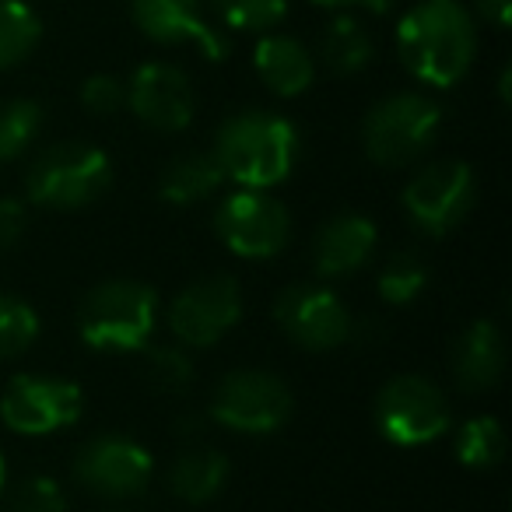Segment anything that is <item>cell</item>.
<instances>
[{"label": "cell", "mask_w": 512, "mask_h": 512, "mask_svg": "<svg viewBox=\"0 0 512 512\" xmlns=\"http://www.w3.org/2000/svg\"><path fill=\"white\" fill-rule=\"evenodd\" d=\"M397 53L421 85H460L477 57L474 15L460 0H418L397 25Z\"/></svg>", "instance_id": "cell-1"}, {"label": "cell", "mask_w": 512, "mask_h": 512, "mask_svg": "<svg viewBox=\"0 0 512 512\" xmlns=\"http://www.w3.org/2000/svg\"><path fill=\"white\" fill-rule=\"evenodd\" d=\"M211 155L235 186L274 190L299 165L302 137L288 116L271 109H242L218 127Z\"/></svg>", "instance_id": "cell-2"}, {"label": "cell", "mask_w": 512, "mask_h": 512, "mask_svg": "<svg viewBox=\"0 0 512 512\" xmlns=\"http://www.w3.org/2000/svg\"><path fill=\"white\" fill-rule=\"evenodd\" d=\"M158 320L162 302L155 288L137 278H109L81 299L74 327L81 344L99 355H134L151 344Z\"/></svg>", "instance_id": "cell-3"}, {"label": "cell", "mask_w": 512, "mask_h": 512, "mask_svg": "<svg viewBox=\"0 0 512 512\" xmlns=\"http://www.w3.org/2000/svg\"><path fill=\"white\" fill-rule=\"evenodd\" d=\"M113 186V158L88 141L43 148L25 169V200L43 211H85Z\"/></svg>", "instance_id": "cell-4"}, {"label": "cell", "mask_w": 512, "mask_h": 512, "mask_svg": "<svg viewBox=\"0 0 512 512\" xmlns=\"http://www.w3.org/2000/svg\"><path fill=\"white\" fill-rule=\"evenodd\" d=\"M442 130V109L425 92H393L379 99L362 120V148L383 169L418 162Z\"/></svg>", "instance_id": "cell-5"}, {"label": "cell", "mask_w": 512, "mask_h": 512, "mask_svg": "<svg viewBox=\"0 0 512 512\" xmlns=\"http://www.w3.org/2000/svg\"><path fill=\"white\" fill-rule=\"evenodd\" d=\"M295 397L278 372L267 369H235L218 379L211 393L214 425L228 428L235 435H274L292 421Z\"/></svg>", "instance_id": "cell-6"}, {"label": "cell", "mask_w": 512, "mask_h": 512, "mask_svg": "<svg viewBox=\"0 0 512 512\" xmlns=\"http://www.w3.org/2000/svg\"><path fill=\"white\" fill-rule=\"evenodd\" d=\"M372 418L386 442L400 449H418L442 439L453 428V407L432 379L407 372L383 383L372 404Z\"/></svg>", "instance_id": "cell-7"}, {"label": "cell", "mask_w": 512, "mask_h": 512, "mask_svg": "<svg viewBox=\"0 0 512 512\" xmlns=\"http://www.w3.org/2000/svg\"><path fill=\"white\" fill-rule=\"evenodd\" d=\"M477 200V179L467 162L456 158H442V162H428L407 179L404 193H400V207H404L411 228H418L428 239H442L453 228L467 221Z\"/></svg>", "instance_id": "cell-8"}, {"label": "cell", "mask_w": 512, "mask_h": 512, "mask_svg": "<svg viewBox=\"0 0 512 512\" xmlns=\"http://www.w3.org/2000/svg\"><path fill=\"white\" fill-rule=\"evenodd\" d=\"M214 235L242 260H274L292 239V214L271 190L235 186L214 211Z\"/></svg>", "instance_id": "cell-9"}, {"label": "cell", "mask_w": 512, "mask_h": 512, "mask_svg": "<svg viewBox=\"0 0 512 512\" xmlns=\"http://www.w3.org/2000/svg\"><path fill=\"white\" fill-rule=\"evenodd\" d=\"M71 474L88 495L106 498V502H127V498L144 495V488L151 484L155 456L130 435L102 432L78 446Z\"/></svg>", "instance_id": "cell-10"}, {"label": "cell", "mask_w": 512, "mask_h": 512, "mask_svg": "<svg viewBox=\"0 0 512 512\" xmlns=\"http://www.w3.org/2000/svg\"><path fill=\"white\" fill-rule=\"evenodd\" d=\"M242 320V288L232 274H204L165 306V327L183 348H214Z\"/></svg>", "instance_id": "cell-11"}, {"label": "cell", "mask_w": 512, "mask_h": 512, "mask_svg": "<svg viewBox=\"0 0 512 512\" xmlns=\"http://www.w3.org/2000/svg\"><path fill=\"white\" fill-rule=\"evenodd\" d=\"M85 414V393L78 383L46 372L15 376L0 393V421L15 435H53L78 425Z\"/></svg>", "instance_id": "cell-12"}, {"label": "cell", "mask_w": 512, "mask_h": 512, "mask_svg": "<svg viewBox=\"0 0 512 512\" xmlns=\"http://www.w3.org/2000/svg\"><path fill=\"white\" fill-rule=\"evenodd\" d=\"M274 323L302 351H334L355 334V320L344 299L334 288L316 285V281L281 288L274 299Z\"/></svg>", "instance_id": "cell-13"}, {"label": "cell", "mask_w": 512, "mask_h": 512, "mask_svg": "<svg viewBox=\"0 0 512 512\" xmlns=\"http://www.w3.org/2000/svg\"><path fill=\"white\" fill-rule=\"evenodd\" d=\"M127 109L158 134H183L197 116V92L176 64L151 60L127 78Z\"/></svg>", "instance_id": "cell-14"}, {"label": "cell", "mask_w": 512, "mask_h": 512, "mask_svg": "<svg viewBox=\"0 0 512 512\" xmlns=\"http://www.w3.org/2000/svg\"><path fill=\"white\" fill-rule=\"evenodd\" d=\"M130 18L158 46H193L207 60H225L228 53L225 32L211 22L204 0H130Z\"/></svg>", "instance_id": "cell-15"}, {"label": "cell", "mask_w": 512, "mask_h": 512, "mask_svg": "<svg viewBox=\"0 0 512 512\" xmlns=\"http://www.w3.org/2000/svg\"><path fill=\"white\" fill-rule=\"evenodd\" d=\"M379 246V228L358 211H341L320 225L313 239V271L323 281L355 278L372 264Z\"/></svg>", "instance_id": "cell-16"}, {"label": "cell", "mask_w": 512, "mask_h": 512, "mask_svg": "<svg viewBox=\"0 0 512 512\" xmlns=\"http://www.w3.org/2000/svg\"><path fill=\"white\" fill-rule=\"evenodd\" d=\"M253 71L278 99H299L316 81V57L302 39L285 32H260L253 46Z\"/></svg>", "instance_id": "cell-17"}, {"label": "cell", "mask_w": 512, "mask_h": 512, "mask_svg": "<svg viewBox=\"0 0 512 512\" xmlns=\"http://www.w3.org/2000/svg\"><path fill=\"white\" fill-rule=\"evenodd\" d=\"M449 369H453V379L460 390L467 393L495 390L505 372V337L498 330V323L474 320L470 327H463L460 337L453 341Z\"/></svg>", "instance_id": "cell-18"}, {"label": "cell", "mask_w": 512, "mask_h": 512, "mask_svg": "<svg viewBox=\"0 0 512 512\" xmlns=\"http://www.w3.org/2000/svg\"><path fill=\"white\" fill-rule=\"evenodd\" d=\"M228 477H232V463L221 449L204 446V442H193V446L179 449L176 460L169 463V474L165 484L169 491L186 505H204L225 491Z\"/></svg>", "instance_id": "cell-19"}, {"label": "cell", "mask_w": 512, "mask_h": 512, "mask_svg": "<svg viewBox=\"0 0 512 512\" xmlns=\"http://www.w3.org/2000/svg\"><path fill=\"white\" fill-rule=\"evenodd\" d=\"M225 172H221L218 158L207 151H183V155L169 158L158 176V197L172 207H193L200 200H211L214 193L225 186Z\"/></svg>", "instance_id": "cell-20"}, {"label": "cell", "mask_w": 512, "mask_h": 512, "mask_svg": "<svg viewBox=\"0 0 512 512\" xmlns=\"http://www.w3.org/2000/svg\"><path fill=\"white\" fill-rule=\"evenodd\" d=\"M372 57H376V43H372L369 29L358 18L337 15L327 25V32L320 39V60L330 74H337V78L362 74L372 64Z\"/></svg>", "instance_id": "cell-21"}, {"label": "cell", "mask_w": 512, "mask_h": 512, "mask_svg": "<svg viewBox=\"0 0 512 512\" xmlns=\"http://www.w3.org/2000/svg\"><path fill=\"white\" fill-rule=\"evenodd\" d=\"M43 22L25 0H0V71H15L36 53Z\"/></svg>", "instance_id": "cell-22"}, {"label": "cell", "mask_w": 512, "mask_h": 512, "mask_svg": "<svg viewBox=\"0 0 512 512\" xmlns=\"http://www.w3.org/2000/svg\"><path fill=\"white\" fill-rule=\"evenodd\" d=\"M453 453L467 470L498 467V463H502V456H505V428H502V421L491 418V414L467 418L460 428H456Z\"/></svg>", "instance_id": "cell-23"}, {"label": "cell", "mask_w": 512, "mask_h": 512, "mask_svg": "<svg viewBox=\"0 0 512 512\" xmlns=\"http://www.w3.org/2000/svg\"><path fill=\"white\" fill-rule=\"evenodd\" d=\"M428 285V264L414 249H397L376 271V292L386 306H411Z\"/></svg>", "instance_id": "cell-24"}, {"label": "cell", "mask_w": 512, "mask_h": 512, "mask_svg": "<svg viewBox=\"0 0 512 512\" xmlns=\"http://www.w3.org/2000/svg\"><path fill=\"white\" fill-rule=\"evenodd\" d=\"M43 134V106L32 99L0 102V169L18 162Z\"/></svg>", "instance_id": "cell-25"}, {"label": "cell", "mask_w": 512, "mask_h": 512, "mask_svg": "<svg viewBox=\"0 0 512 512\" xmlns=\"http://www.w3.org/2000/svg\"><path fill=\"white\" fill-rule=\"evenodd\" d=\"M144 383L155 393H165V397H179L193 386V358L190 348L183 344H158V348H144Z\"/></svg>", "instance_id": "cell-26"}, {"label": "cell", "mask_w": 512, "mask_h": 512, "mask_svg": "<svg viewBox=\"0 0 512 512\" xmlns=\"http://www.w3.org/2000/svg\"><path fill=\"white\" fill-rule=\"evenodd\" d=\"M39 337V313L22 295L0 292V362L25 355Z\"/></svg>", "instance_id": "cell-27"}, {"label": "cell", "mask_w": 512, "mask_h": 512, "mask_svg": "<svg viewBox=\"0 0 512 512\" xmlns=\"http://www.w3.org/2000/svg\"><path fill=\"white\" fill-rule=\"evenodd\" d=\"M221 25L235 32H274L285 22L292 0H211Z\"/></svg>", "instance_id": "cell-28"}, {"label": "cell", "mask_w": 512, "mask_h": 512, "mask_svg": "<svg viewBox=\"0 0 512 512\" xmlns=\"http://www.w3.org/2000/svg\"><path fill=\"white\" fill-rule=\"evenodd\" d=\"M11 512H67V491L57 477L29 474L11 488Z\"/></svg>", "instance_id": "cell-29"}, {"label": "cell", "mask_w": 512, "mask_h": 512, "mask_svg": "<svg viewBox=\"0 0 512 512\" xmlns=\"http://www.w3.org/2000/svg\"><path fill=\"white\" fill-rule=\"evenodd\" d=\"M78 102L92 116H113L127 109V81L116 78V74H88L81 81Z\"/></svg>", "instance_id": "cell-30"}, {"label": "cell", "mask_w": 512, "mask_h": 512, "mask_svg": "<svg viewBox=\"0 0 512 512\" xmlns=\"http://www.w3.org/2000/svg\"><path fill=\"white\" fill-rule=\"evenodd\" d=\"M29 228V200L25 197H0V253H8L22 242Z\"/></svg>", "instance_id": "cell-31"}, {"label": "cell", "mask_w": 512, "mask_h": 512, "mask_svg": "<svg viewBox=\"0 0 512 512\" xmlns=\"http://www.w3.org/2000/svg\"><path fill=\"white\" fill-rule=\"evenodd\" d=\"M481 22H488L491 29H509L512 22V0H470Z\"/></svg>", "instance_id": "cell-32"}, {"label": "cell", "mask_w": 512, "mask_h": 512, "mask_svg": "<svg viewBox=\"0 0 512 512\" xmlns=\"http://www.w3.org/2000/svg\"><path fill=\"white\" fill-rule=\"evenodd\" d=\"M355 4H362V8L372 11V15H386V11L393 8V0H355Z\"/></svg>", "instance_id": "cell-33"}, {"label": "cell", "mask_w": 512, "mask_h": 512, "mask_svg": "<svg viewBox=\"0 0 512 512\" xmlns=\"http://www.w3.org/2000/svg\"><path fill=\"white\" fill-rule=\"evenodd\" d=\"M509 78H512V71L509 67H502V74H498V99L509 106Z\"/></svg>", "instance_id": "cell-34"}, {"label": "cell", "mask_w": 512, "mask_h": 512, "mask_svg": "<svg viewBox=\"0 0 512 512\" xmlns=\"http://www.w3.org/2000/svg\"><path fill=\"white\" fill-rule=\"evenodd\" d=\"M8 495V460H4V453H0V498Z\"/></svg>", "instance_id": "cell-35"}, {"label": "cell", "mask_w": 512, "mask_h": 512, "mask_svg": "<svg viewBox=\"0 0 512 512\" xmlns=\"http://www.w3.org/2000/svg\"><path fill=\"white\" fill-rule=\"evenodd\" d=\"M313 4H320V8H348L355 0H313Z\"/></svg>", "instance_id": "cell-36"}]
</instances>
